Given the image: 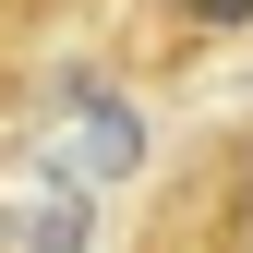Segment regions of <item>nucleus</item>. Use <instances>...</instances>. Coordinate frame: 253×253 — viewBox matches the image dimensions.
<instances>
[{"label":"nucleus","mask_w":253,"mask_h":253,"mask_svg":"<svg viewBox=\"0 0 253 253\" xmlns=\"http://www.w3.org/2000/svg\"><path fill=\"white\" fill-rule=\"evenodd\" d=\"M217 217H253V145H229V169H217Z\"/></svg>","instance_id":"obj_1"},{"label":"nucleus","mask_w":253,"mask_h":253,"mask_svg":"<svg viewBox=\"0 0 253 253\" xmlns=\"http://www.w3.org/2000/svg\"><path fill=\"white\" fill-rule=\"evenodd\" d=\"M217 253H253V217H217Z\"/></svg>","instance_id":"obj_2"},{"label":"nucleus","mask_w":253,"mask_h":253,"mask_svg":"<svg viewBox=\"0 0 253 253\" xmlns=\"http://www.w3.org/2000/svg\"><path fill=\"white\" fill-rule=\"evenodd\" d=\"M241 12H253V0H205V24H241Z\"/></svg>","instance_id":"obj_3"}]
</instances>
